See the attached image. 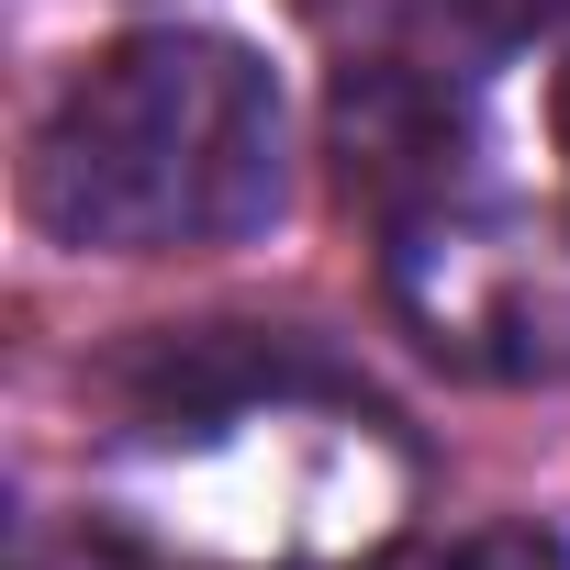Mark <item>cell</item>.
Masks as SVG:
<instances>
[{
  "mask_svg": "<svg viewBox=\"0 0 570 570\" xmlns=\"http://www.w3.org/2000/svg\"><path fill=\"white\" fill-rule=\"evenodd\" d=\"M548 146H559V179H570V68H559V90H548Z\"/></svg>",
  "mask_w": 570,
  "mask_h": 570,
  "instance_id": "2",
  "label": "cell"
},
{
  "mask_svg": "<svg viewBox=\"0 0 570 570\" xmlns=\"http://www.w3.org/2000/svg\"><path fill=\"white\" fill-rule=\"evenodd\" d=\"M292 202V112L235 35H124L35 124L23 213L79 257L235 246Z\"/></svg>",
  "mask_w": 570,
  "mask_h": 570,
  "instance_id": "1",
  "label": "cell"
}]
</instances>
